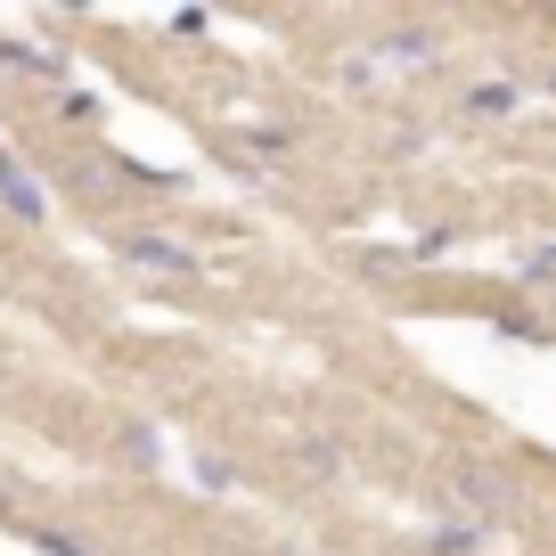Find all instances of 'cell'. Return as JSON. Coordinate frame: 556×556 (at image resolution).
I'll return each instance as SVG.
<instances>
[{"label":"cell","instance_id":"1","mask_svg":"<svg viewBox=\"0 0 556 556\" xmlns=\"http://www.w3.org/2000/svg\"><path fill=\"white\" fill-rule=\"evenodd\" d=\"M0 516H9V500H0Z\"/></svg>","mask_w":556,"mask_h":556}]
</instances>
